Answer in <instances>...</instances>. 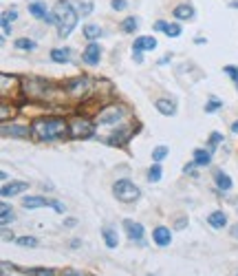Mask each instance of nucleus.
Masks as SVG:
<instances>
[{"label":"nucleus","mask_w":238,"mask_h":276,"mask_svg":"<svg viewBox=\"0 0 238 276\" xmlns=\"http://www.w3.org/2000/svg\"><path fill=\"white\" fill-rule=\"evenodd\" d=\"M225 73H227V75L231 77V80H234V82H236V87H238V66H225V69H223Z\"/></svg>","instance_id":"obj_36"},{"label":"nucleus","mask_w":238,"mask_h":276,"mask_svg":"<svg viewBox=\"0 0 238 276\" xmlns=\"http://www.w3.org/2000/svg\"><path fill=\"white\" fill-rule=\"evenodd\" d=\"M53 91L56 89L40 77H27L24 80V93L31 97V100H49Z\"/></svg>","instance_id":"obj_4"},{"label":"nucleus","mask_w":238,"mask_h":276,"mask_svg":"<svg viewBox=\"0 0 238 276\" xmlns=\"http://www.w3.org/2000/svg\"><path fill=\"white\" fill-rule=\"evenodd\" d=\"M207 223H210L212 228H218V230H221V228H225V225H227V217H225L223 212L216 210V212H212L210 217H207Z\"/></svg>","instance_id":"obj_18"},{"label":"nucleus","mask_w":238,"mask_h":276,"mask_svg":"<svg viewBox=\"0 0 238 276\" xmlns=\"http://www.w3.org/2000/svg\"><path fill=\"white\" fill-rule=\"evenodd\" d=\"M53 14L58 18V31L60 38H69L71 31L77 24V11L75 7L69 3V0H60V3L53 7Z\"/></svg>","instance_id":"obj_3"},{"label":"nucleus","mask_w":238,"mask_h":276,"mask_svg":"<svg viewBox=\"0 0 238 276\" xmlns=\"http://www.w3.org/2000/svg\"><path fill=\"white\" fill-rule=\"evenodd\" d=\"M124 228H126L128 239H132V241H137V243H144V225L141 223H137V221H132V219H126Z\"/></svg>","instance_id":"obj_10"},{"label":"nucleus","mask_w":238,"mask_h":276,"mask_svg":"<svg viewBox=\"0 0 238 276\" xmlns=\"http://www.w3.org/2000/svg\"><path fill=\"white\" fill-rule=\"evenodd\" d=\"M84 35H86L88 40L100 38V35H102V27H97V24H86V27H84Z\"/></svg>","instance_id":"obj_25"},{"label":"nucleus","mask_w":238,"mask_h":276,"mask_svg":"<svg viewBox=\"0 0 238 276\" xmlns=\"http://www.w3.org/2000/svg\"><path fill=\"white\" fill-rule=\"evenodd\" d=\"M0 219H3V228H7V225L11 223V221L16 219V214H14V210L7 206V204H3V208H0Z\"/></svg>","instance_id":"obj_23"},{"label":"nucleus","mask_w":238,"mask_h":276,"mask_svg":"<svg viewBox=\"0 0 238 276\" xmlns=\"http://www.w3.org/2000/svg\"><path fill=\"white\" fill-rule=\"evenodd\" d=\"M71 49H53L51 51V60L53 62H60V64H64V62H71Z\"/></svg>","instance_id":"obj_17"},{"label":"nucleus","mask_w":238,"mask_h":276,"mask_svg":"<svg viewBox=\"0 0 238 276\" xmlns=\"http://www.w3.org/2000/svg\"><path fill=\"white\" fill-rule=\"evenodd\" d=\"M231 7H238V3H231Z\"/></svg>","instance_id":"obj_43"},{"label":"nucleus","mask_w":238,"mask_h":276,"mask_svg":"<svg viewBox=\"0 0 238 276\" xmlns=\"http://www.w3.org/2000/svg\"><path fill=\"white\" fill-rule=\"evenodd\" d=\"M152 239H155V243L159 248H168V245L172 243V232L168 228H163V225H159V228H155V232H152Z\"/></svg>","instance_id":"obj_13"},{"label":"nucleus","mask_w":238,"mask_h":276,"mask_svg":"<svg viewBox=\"0 0 238 276\" xmlns=\"http://www.w3.org/2000/svg\"><path fill=\"white\" fill-rule=\"evenodd\" d=\"M111 7H113V9H117V11H121V9H126V7H128V3H126V0H113Z\"/></svg>","instance_id":"obj_37"},{"label":"nucleus","mask_w":238,"mask_h":276,"mask_svg":"<svg viewBox=\"0 0 238 276\" xmlns=\"http://www.w3.org/2000/svg\"><path fill=\"white\" fill-rule=\"evenodd\" d=\"M82 14H90V9H93V5L90 3H79V7H77Z\"/></svg>","instance_id":"obj_38"},{"label":"nucleus","mask_w":238,"mask_h":276,"mask_svg":"<svg viewBox=\"0 0 238 276\" xmlns=\"http://www.w3.org/2000/svg\"><path fill=\"white\" fill-rule=\"evenodd\" d=\"M161 166H159V164H155V166H152V168L148 170V181L150 183H157L159 179H161Z\"/></svg>","instance_id":"obj_28"},{"label":"nucleus","mask_w":238,"mask_h":276,"mask_svg":"<svg viewBox=\"0 0 238 276\" xmlns=\"http://www.w3.org/2000/svg\"><path fill=\"white\" fill-rule=\"evenodd\" d=\"M166 155H168V148H166V146H157V148L152 150V159H155V164H159L161 159H166Z\"/></svg>","instance_id":"obj_30"},{"label":"nucleus","mask_w":238,"mask_h":276,"mask_svg":"<svg viewBox=\"0 0 238 276\" xmlns=\"http://www.w3.org/2000/svg\"><path fill=\"white\" fill-rule=\"evenodd\" d=\"M29 188L27 181H11V183H5L3 186V197H14V194H20Z\"/></svg>","instance_id":"obj_14"},{"label":"nucleus","mask_w":238,"mask_h":276,"mask_svg":"<svg viewBox=\"0 0 238 276\" xmlns=\"http://www.w3.org/2000/svg\"><path fill=\"white\" fill-rule=\"evenodd\" d=\"M69 133L71 139H88L95 135V124L86 117H73L69 122Z\"/></svg>","instance_id":"obj_5"},{"label":"nucleus","mask_w":238,"mask_h":276,"mask_svg":"<svg viewBox=\"0 0 238 276\" xmlns=\"http://www.w3.org/2000/svg\"><path fill=\"white\" fill-rule=\"evenodd\" d=\"M126 120H128V108L121 104H111V106H104L97 113V126L104 131H113L108 135V144H124L130 135V128H126Z\"/></svg>","instance_id":"obj_1"},{"label":"nucleus","mask_w":238,"mask_h":276,"mask_svg":"<svg viewBox=\"0 0 238 276\" xmlns=\"http://www.w3.org/2000/svg\"><path fill=\"white\" fill-rule=\"evenodd\" d=\"M31 276H56V269H51V267H40V269H31V272H29Z\"/></svg>","instance_id":"obj_33"},{"label":"nucleus","mask_w":238,"mask_h":276,"mask_svg":"<svg viewBox=\"0 0 238 276\" xmlns=\"http://www.w3.org/2000/svg\"><path fill=\"white\" fill-rule=\"evenodd\" d=\"M113 192H115V197L119 201H124V204H130V201L139 199V188L130 179H119L113 186Z\"/></svg>","instance_id":"obj_6"},{"label":"nucleus","mask_w":238,"mask_h":276,"mask_svg":"<svg viewBox=\"0 0 238 276\" xmlns=\"http://www.w3.org/2000/svg\"><path fill=\"white\" fill-rule=\"evenodd\" d=\"M102 236H104V241H106V245H108L111 250L117 248L119 236H117V232H115L113 228H104V230H102Z\"/></svg>","instance_id":"obj_20"},{"label":"nucleus","mask_w":238,"mask_h":276,"mask_svg":"<svg viewBox=\"0 0 238 276\" xmlns=\"http://www.w3.org/2000/svg\"><path fill=\"white\" fill-rule=\"evenodd\" d=\"M155 29H157V31H163V29H166V22H163V20H159V22L155 24Z\"/></svg>","instance_id":"obj_40"},{"label":"nucleus","mask_w":238,"mask_h":276,"mask_svg":"<svg viewBox=\"0 0 238 276\" xmlns=\"http://www.w3.org/2000/svg\"><path fill=\"white\" fill-rule=\"evenodd\" d=\"M221 139H223L221 133H212V135H210V150H214L216 146L221 144Z\"/></svg>","instance_id":"obj_35"},{"label":"nucleus","mask_w":238,"mask_h":276,"mask_svg":"<svg viewBox=\"0 0 238 276\" xmlns=\"http://www.w3.org/2000/svg\"><path fill=\"white\" fill-rule=\"evenodd\" d=\"M137 27H139V20L137 18H126L124 22H121V29L128 33H132V31H137Z\"/></svg>","instance_id":"obj_27"},{"label":"nucleus","mask_w":238,"mask_h":276,"mask_svg":"<svg viewBox=\"0 0 238 276\" xmlns=\"http://www.w3.org/2000/svg\"><path fill=\"white\" fill-rule=\"evenodd\" d=\"M16 243L22 245V248H38V239H33V236H20Z\"/></svg>","instance_id":"obj_29"},{"label":"nucleus","mask_w":238,"mask_h":276,"mask_svg":"<svg viewBox=\"0 0 238 276\" xmlns=\"http://www.w3.org/2000/svg\"><path fill=\"white\" fill-rule=\"evenodd\" d=\"M221 106H223V104L218 102V100H210V102L205 104V113H216V110L221 108Z\"/></svg>","instance_id":"obj_34"},{"label":"nucleus","mask_w":238,"mask_h":276,"mask_svg":"<svg viewBox=\"0 0 238 276\" xmlns=\"http://www.w3.org/2000/svg\"><path fill=\"white\" fill-rule=\"evenodd\" d=\"M31 137L35 142H60V139L71 137L69 122L62 117H42L35 120L31 126Z\"/></svg>","instance_id":"obj_2"},{"label":"nucleus","mask_w":238,"mask_h":276,"mask_svg":"<svg viewBox=\"0 0 238 276\" xmlns=\"http://www.w3.org/2000/svg\"><path fill=\"white\" fill-rule=\"evenodd\" d=\"M231 131L238 133V122H234V124H231Z\"/></svg>","instance_id":"obj_41"},{"label":"nucleus","mask_w":238,"mask_h":276,"mask_svg":"<svg viewBox=\"0 0 238 276\" xmlns=\"http://www.w3.org/2000/svg\"><path fill=\"white\" fill-rule=\"evenodd\" d=\"M14 115H16V108L11 106V104H3V106H0V120L3 122H9Z\"/></svg>","instance_id":"obj_26"},{"label":"nucleus","mask_w":238,"mask_h":276,"mask_svg":"<svg viewBox=\"0 0 238 276\" xmlns=\"http://www.w3.org/2000/svg\"><path fill=\"white\" fill-rule=\"evenodd\" d=\"M3 276H29V272L18 269L14 263H9V261H3Z\"/></svg>","instance_id":"obj_21"},{"label":"nucleus","mask_w":238,"mask_h":276,"mask_svg":"<svg viewBox=\"0 0 238 276\" xmlns=\"http://www.w3.org/2000/svg\"><path fill=\"white\" fill-rule=\"evenodd\" d=\"M157 110L161 115H174L176 113L174 102H170V100H157Z\"/></svg>","instance_id":"obj_22"},{"label":"nucleus","mask_w":238,"mask_h":276,"mask_svg":"<svg viewBox=\"0 0 238 276\" xmlns=\"http://www.w3.org/2000/svg\"><path fill=\"white\" fill-rule=\"evenodd\" d=\"M16 49H24V51H31V49H35V42H33V40H27V38H20V40H16Z\"/></svg>","instance_id":"obj_32"},{"label":"nucleus","mask_w":238,"mask_h":276,"mask_svg":"<svg viewBox=\"0 0 238 276\" xmlns=\"http://www.w3.org/2000/svg\"><path fill=\"white\" fill-rule=\"evenodd\" d=\"M163 31L168 33V38H179V35H181V27L172 22V24H166V29H163Z\"/></svg>","instance_id":"obj_31"},{"label":"nucleus","mask_w":238,"mask_h":276,"mask_svg":"<svg viewBox=\"0 0 238 276\" xmlns=\"http://www.w3.org/2000/svg\"><path fill=\"white\" fill-rule=\"evenodd\" d=\"M234 236L238 239V225H236V228H234Z\"/></svg>","instance_id":"obj_42"},{"label":"nucleus","mask_w":238,"mask_h":276,"mask_svg":"<svg viewBox=\"0 0 238 276\" xmlns=\"http://www.w3.org/2000/svg\"><path fill=\"white\" fill-rule=\"evenodd\" d=\"M155 47H157V40L152 38V35H141V38H137L135 45H132V49H135V51H144V49L152 51Z\"/></svg>","instance_id":"obj_15"},{"label":"nucleus","mask_w":238,"mask_h":276,"mask_svg":"<svg viewBox=\"0 0 238 276\" xmlns=\"http://www.w3.org/2000/svg\"><path fill=\"white\" fill-rule=\"evenodd\" d=\"M22 206L24 208H42V206H51L56 208L58 212H64V206L60 201H51V199H44V197H22Z\"/></svg>","instance_id":"obj_9"},{"label":"nucleus","mask_w":238,"mask_h":276,"mask_svg":"<svg viewBox=\"0 0 238 276\" xmlns=\"http://www.w3.org/2000/svg\"><path fill=\"white\" fill-rule=\"evenodd\" d=\"M64 91L73 100H82V97H86L90 93V80L88 77H73L64 84Z\"/></svg>","instance_id":"obj_7"},{"label":"nucleus","mask_w":238,"mask_h":276,"mask_svg":"<svg viewBox=\"0 0 238 276\" xmlns=\"http://www.w3.org/2000/svg\"><path fill=\"white\" fill-rule=\"evenodd\" d=\"M29 14L31 16H35L38 20H44V22H49V24H58V18H56V14H49L46 11V5L44 3H31L29 5Z\"/></svg>","instance_id":"obj_8"},{"label":"nucleus","mask_w":238,"mask_h":276,"mask_svg":"<svg viewBox=\"0 0 238 276\" xmlns=\"http://www.w3.org/2000/svg\"><path fill=\"white\" fill-rule=\"evenodd\" d=\"M210 162H212V150H205V148L194 150V164L197 166H210Z\"/></svg>","instance_id":"obj_16"},{"label":"nucleus","mask_w":238,"mask_h":276,"mask_svg":"<svg viewBox=\"0 0 238 276\" xmlns=\"http://www.w3.org/2000/svg\"><path fill=\"white\" fill-rule=\"evenodd\" d=\"M214 181H216V186L221 188V190H229V188H231V179H229V175L221 173V170H218V173H216Z\"/></svg>","instance_id":"obj_24"},{"label":"nucleus","mask_w":238,"mask_h":276,"mask_svg":"<svg viewBox=\"0 0 238 276\" xmlns=\"http://www.w3.org/2000/svg\"><path fill=\"white\" fill-rule=\"evenodd\" d=\"M174 18H179V20H192L194 7H190V5H179V7H174Z\"/></svg>","instance_id":"obj_19"},{"label":"nucleus","mask_w":238,"mask_h":276,"mask_svg":"<svg viewBox=\"0 0 238 276\" xmlns=\"http://www.w3.org/2000/svg\"><path fill=\"white\" fill-rule=\"evenodd\" d=\"M3 135L5 137H20V139H24V137H29L31 135V128L29 126H20V124H3Z\"/></svg>","instance_id":"obj_11"},{"label":"nucleus","mask_w":238,"mask_h":276,"mask_svg":"<svg viewBox=\"0 0 238 276\" xmlns=\"http://www.w3.org/2000/svg\"><path fill=\"white\" fill-rule=\"evenodd\" d=\"M82 60H84V64H88V66L100 64V60H102V49H100V45H88L86 51L82 53Z\"/></svg>","instance_id":"obj_12"},{"label":"nucleus","mask_w":238,"mask_h":276,"mask_svg":"<svg viewBox=\"0 0 238 276\" xmlns=\"http://www.w3.org/2000/svg\"><path fill=\"white\" fill-rule=\"evenodd\" d=\"M62 276H88V274H82V272H75V269H62Z\"/></svg>","instance_id":"obj_39"},{"label":"nucleus","mask_w":238,"mask_h":276,"mask_svg":"<svg viewBox=\"0 0 238 276\" xmlns=\"http://www.w3.org/2000/svg\"><path fill=\"white\" fill-rule=\"evenodd\" d=\"M236 276H238V274H236Z\"/></svg>","instance_id":"obj_44"}]
</instances>
